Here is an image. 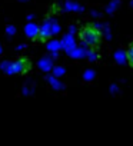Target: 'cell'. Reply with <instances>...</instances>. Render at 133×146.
Wrapping results in <instances>:
<instances>
[{
	"mask_svg": "<svg viewBox=\"0 0 133 146\" xmlns=\"http://www.w3.org/2000/svg\"><path fill=\"white\" fill-rule=\"evenodd\" d=\"M124 59H126V62L133 67V43H130V46H129V49L126 50V54H124Z\"/></svg>",
	"mask_w": 133,
	"mask_h": 146,
	"instance_id": "3",
	"label": "cell"
},
{
	"mask_svg": "<svg viewBox=\"0 0 133 146\" xmlns=\"http://www.w3.org/2000/svg\"><path fill=\"white\" fill-rule=\"evenodd\" d=\"M27 30H29V35H30V36H34V35L39 33V29H37L36 26H33V25H30V26L27 27Z\"/></svg>",
	"mask_w": 133,
	"mask_h": 146,
	"instance_id": "4",
	"label": "cell"
},
{
	"mask_svg": "<svg viewBox=\"0 0 133 146\" xmlns=\"http://www.w3.org/2000/svg\"><path fill=\"white\" fill-rule=\"evenodd\" d=\"M32 69V63L29 59L26 57H19L17 60H15L13 63H10L7 72L9 73H19V75H23V73H27Z\"/></svg>",
	"mask_w": 133,
	"mask_h": 146,
	"instance_id": "2",
	"label": "cell"
},
{
	"mask_svg": "<svg viewBox=\"0 0 133 146\" xmlns=\"http://www.w3.org/2000/svg\"><path fill=\"white\" fill-rule=\"evenodd\" d=\"M80 42L86 47H97L102 42V30L95 23H87L80 27L79 30Z\"/></svg>",
	"mask_w": 133,
	"mask_h": 146,
	"instance_id": "1",
	"label": "cell"
}]
</instances>
